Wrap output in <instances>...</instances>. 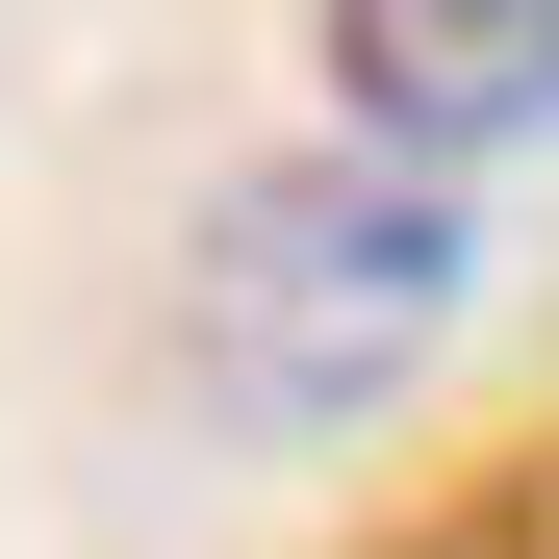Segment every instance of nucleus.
Segmentation results:
<instances>
[{"instance_id":"f257e3e1","label":"nucleus","mask_w":559,"mask_h":559,"mask_svg":"<svg viewBox=\"0 0 559 559\" xmlns=\"http://www.w3.org/2000/svg\"><path fill=\"white\" fill-rule=\"evenodd\" d=\"M457 306H484V229H457V178L382 153V128L229 178L204 254H178V356H204L229 432H356V407H407Z\"/></svg>"},{"instance_id":"f03ea898","label":"nucleus","mask_w":559,"mask_h":559,"mask_svg":"<svg viewBox=\"0 0 559 559\" xmlns=\"http://www.w3.org/2000/svg\"><path fill=\"white\" fill-rule=\"evenodd\" d=\"M331 128H382L432 178H484L559 128V0H331Z\"/></svg>"}]
</instances>
